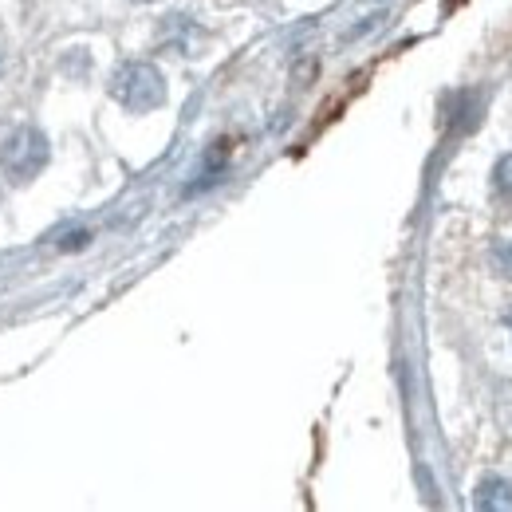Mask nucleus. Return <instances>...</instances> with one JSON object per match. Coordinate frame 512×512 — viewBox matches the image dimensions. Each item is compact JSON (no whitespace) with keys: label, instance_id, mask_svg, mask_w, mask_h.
Segmentation results:
<instances>
[{"label":"nucleus","instance_id":"obj_1","mask_svg":"<svg viewBox=\"0 0 512 512\" xmlns=\"http://www.w3.org/2000/svg\"><path fill=\"white\" fill-rule=\"evenodd\" d=\"M111 95L134 115L158 111L166 103V79L154 64H123L111 75Z\"/></svg>","mask_w":512,"mask_h":512},{"label":"nucleus","instance_id":"obj_2","mask_svg":"<svg viewBox=\"0 0 512 512\" xmlns=\"http://www.w3.org/2000/svg\"><path fill=\"white\" fill-rule=\"evenodd\" d=\"M48 166V134L36 127H16L4 146H0V170L8 174V182L28 186L32 178H40V170Z\"/></svg>","mask_w":512,"mask_h":512},{"label":"nucleus","instance_id":"obj_3","mask_svg":"<svg viewBox=\"0 0 512 512\" xmlns=\"http://www.w3.org/2000/svg\"><path fill=\"white\" fill-rule=\"evenodd\" d=\"M473 505L485 512H512V481H505V477H485L477 485Z\"/></svg>","mask_w":512,"mask_h":512},{"label":"nucleus","instance_id":"obj_4","mask_svg":"<svg viewBox=\"0 0 512 512\" xmlns=\"http://www.w3.org/2000/svg\"><path fill=\"white\" fill-rule=\"evenodd\" d=\"M489 260H493V268H497L505 280H512V241H497Z\"/></svg>","mask_w":512,"mask_h":512},{"label":"nucleus","instance_id":"obj_5","mask_svg":"<svg viewBox=\"0 0 512 512\" xmlns=\"http://www.w3.org/2000/svg\"><path fill=\"white\" fill-rule=\"evenodd\" d=\"M493 182H497V193L512 201V154H505V158L497 162V170H493Z\"/></svg>","mask_w":512,"mask_h":512}]
</instances>
